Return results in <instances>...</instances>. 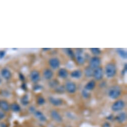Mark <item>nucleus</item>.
I'll return each mask as SVG.
<instances>
[{
    "label": "nucleus",
    "mask_w": 127,
    "mask_h": 127,
    "mask_svg": "<svg viewBox=\"0 0 127 127\" xmlns=\"http://www.w3.org/2000/svg\"><path fill=\"white\" fill-rule=\"evenodd\" d=\"M105 74L108 78H112L116 74L117 69L116 65L113 63H109L106 65L105 69Z\"/></svg>",
    "instance_id": "f257e3e1"
},
{
    "label": "nucleus",
    "mask_w": 127,
    "mask_h": 127,
    "mask_svg": "<svg viewBox=\"0 0 127 127\" xmlns=\"http://www.w3.org/2000/svg\"><path fill=\"white\" fill-rule=\"evenodd\" d=\"M121 94V90L120 87L114 86L111 88L108 93L109 97L112 99H116L120 96Z\"/></svg>",
    "instance_id": "f03ea898"
},
{
    "label": "nucleus",
    "mask_w": 127,
    "mask_h": 127,
    "mask_svg": "<svg viewBox=\"0 0 127 127\" xmlns=\"http://www.w3.org/2000/svg\"><path fill=\"white\" fill-rule=\"evenodd\" d=\"M125 107V103L123 100H118L115 102L111 107L112 111L115 112H120Z\"/></svg>",
    "instance_id": "7ed1b4c3"
},
{
    "label": "nucleus",
    "mask_w": 127,
    "mask_h": 127,
    "mask_svg": "<svg viewBox=\"0 0 127 127\" xmlns=\"http://www.w3.org/2000/svg\"><path fill=\"white\" fill-rule=\"evenodd\" d=\"M50 117L53 121L57 123H61L63 121V118L60 114L56 110H52L50 112Z\"/></svg>",
    "instance_id": "20e7f679"
},
{
    "label": "nucleus",
    "mask_w": 127,
    "mask_h": 127,
    "mask_svg": "<svg viewBox=\"0 0 127 127\" xmlns=\"http://www.w3.org/2000/svg\"><path fill=\"white\" fill-rule=\"evenodd\" d=\"M75 57L77 62L80 64H83L85 61V58L83 52L81 49H78L76 51L75 54Z\"/></svg>",
    "instance_id": "39448f33"
},
{
    "label": "nucleus",
    "mask_w": 127,
    "mask_h": 127,
    "mask_svg": "<svg viewBox=\"0 0 127 127\" xmlns=\"http://www.w3.org/2000/svg\"><path fill=\"white\" fill-rule=\"evenodd\" d=\"M100 64H101L100 58L97 56H94L92 57L90 60L89 66L91 68L94 70L95 69L100 67Z\"/></svg>",
    "instance_id": "423d86ee"
},
{
    "label": "nucleus",
    "mask_w": 127,
    "mask_h": 127,
    "mask_svg": "<svg viewBox=\"0 0 127 127\" xmlns=\"http://www.w3.org/2000/svg\"><path fill=\"white\" fill-rule=\"evenodd\" d=\"M65 88L68 93L73 94L76 92L77 87L74 82L72 81H68L65 84Z\"/></svg>",
    "instance_id": "0eeeda50"
},
{
    "label": "nucleus",
    "mask_w": 127,
    "mask_h": 127,
    "mask_svg": "<svg viewBox=\"0 0 127 127\" xmlns=\"http://www.w3.org/2000/svg\"><path fill=\"white\" fill-rule=\"evenodd\" d=\"M97 80H100L103 77V70L102 67H99L94 70L93 76Z\"/></svg>",
    "instance_id": "6e6552de"
},
{
    "label": "nucleus",
    "mask_w": 127,
    "mask_h": 127,
    "mask_svg": "<svg viewBox=\"0 0 127 127\" xmlns=\"http://www.w3.org/2000/svg\"><path fill=\"white\" fill-rule=\"evenodd\" d=\"M49 64L50 66L53 69H57L59 68L60 65L59 60L57 58H52L49 60Z\"/></svg>",
    "instance_id": "1a4fd4ad"
},
{
    "label": "nucleus",
    "mask_w": 127,
    "mask_h": 127,
    "mask_svg": "<svg viewBox=\"0 0 127 127\" xmlns=\"http://www.w3.org/2000/svg\"><path fill=\"white\" fill-rule=\"evenodd\" d=\"M30 78L31 81L37 83L40 79V74L38 71L34 70L32 71L30 73Z\"/></svg>",
    "instance_id": "9d476101"
},
{
    "label": "nucleus",
    "mask_w": 127,
    "mask_h": 127,
    "mask_svg": "<svg viewBox=\"0 0 127 127\" xmlns=\"http://www.w3.org/2000/svg\"><path fill=\"white\" fill-rule=\"evenodd\" d=\"M49 100L50 104L54 106H61L63 103V101L62 100V99L58 98L49 97Z\"/></svg>",
    "instance_id": "9b49d317"
},
{
    "label": "nucleus",
    "mask_w": 127,
    "mask_h": 127,
    "mask_svg": "<svg viewBox=\"0 0 127 127\" xmlns=\"http://www.w3.org/2000/svg\"><path fill=\"white\" fill-rule=\"evenodd\" d=\"M35 117L38 120L42 122H45L47 121V118L46 116L41 111L36 110L34 113Z\"/></svg>",
    "instance_id": "f8f14e48"
},
{
    "label": "nucleus",
    "mask_w": 127,
    "mask_h": 127,
    "mask_svg": "<svg viewBox=\"0 0 127 127\" xmlns=\"http://www.w3.org/2000/svg\"><path fill=\"white\" fill-rule=\"evenodd\" d=\"M115 120L119 123H123L127 120V115L125 112H121L116 117Z\"/></svg>",
    "instance_id": "ddd939ff"
},
{
    "label": "nucleus",
    "mask_w": 127,
    "mask_h": 127,
    "mask_svg": "<svg viewBox=\"0 0 127 127\" xmlns=\"http://www.w3.org/2000/svg\"><path fill=\"white\" fill-rule=\"evenodd\" d=\"M1 76L6 80H9L12 76V73L9 69L4 68L1 71Z\"/></svg>",
    "instance_id": "4468645a"
},
{
    "label": "nucleus",
    "mask_w": 127,
    "mask_h": 127,
    "mask_svg": "<svg viewBox=\"0 0 127 127\" xmlns=\"http://www.w3.org/2000/svg\"><path fill=\"white\" fill-rule=\"evenodd\" d=\"M0 108L4 112H8L10 109V106L7 101L5 100H2L0 101Z\"/></svg>",
    "instance_id": "2eb2a0df"
},
{
    "label": "nucleus",
    "mask_w": 127,
    "mask_h": 127,
    "mask_svg": "<svg viewBox=\"0 0 127 127\" xmlns=\"http://www.w3.org/2000/svg\"><path fill=\"white\" fill-rule=\"evenodd\" d=\"M43 75L44 77L47 80H50L53 76V73L51 70L49 69H46L43 71Z\"/></svg>",
    "instance_id": "dca6fc26"
},
{
    "label": "nucleus",
    "mask_w": 127,
    "mask_h": 127,
    "mask_svg": "<svg viewBox=\"0 0 127 127\" xmlns=\"http://www.w3.org/2000/svg\"><path fill=\"white\" fill-rule=\"evenodd\" d=\"M96 86V83L94 80H91L87 83L85 86V89L87 91L92 90Z\"/></svg>",
    "instance_id": "f3484780"
},
{
    "label": "nucleus",
    "mask_w": 127,
    "mask_h": 127,
    "mask_svg": "<svg viewBox=\"0 0 127 127\" xmlns=\"http://www.w3.org/2000/svg\"><path fill=\"white\" fill-rule=\"evenodd\" d=\"M82 75V72L80 70L77 69L73 71L71 73V76L75 79H79L81 77Z\"/></svg>",
    "instance_id": "a211bd4d"
},
{
    "label": "nucleus",
    "mask_w": 127,
    "mask_h": 127,
    "mask_svg": "<svg viewBox=\"0 0 127 127\" xmlns=\"http://www.w3.org/2000/svg\"><path fill=\"white\" fill-rule=\"evenodd\" d=\"M58 75L59 76L63 79H65L68 76V72L66 69L64 68H61L58 71Z\"/></svg>",
    "instance_id": "6ab92c4d"
},
{
    "label": "nucleus",
    "mask_w": 127,
    "mask_h": 127,
    "mask_svg": "<svg viewBox=\"0 0 127 127\" xmlns=\"http://www.w3.org/2000/svg\"><path fill=\"white\" fill-rule=\"evenodd\" d=\"M94 69L91 68L90 66L87 67L85 69V76L87 77H91L93 76L94 73Z\"/></svg>",
    "instance_id": "aec40b11"
},
{
    "label": "nucleus",
    "mask_w": 127,
    "mask_h": 127,
    "mask_svg": "<svg viewBox=\"0 0 127 127\" xmlns=\"http://www.w3.org/2000/svg\"><path fill=\"white\" fill-rule=\"evenodd\" d=\"M117 52L118 54H119L121 58H122L123 59H126L127 58V51L125 50L121 49H119L117 50Z\"/></svg>",
    "instance_id": "412c9836"
},
{
    "label": "nucleus",
    "mask_w": 127,
    "mask_h": 127,
    "mask_svg": "<svg viewBox=\"0 0 127 127\" xmlns=\"http://www.w3.org/2000/svg\"><path fill=\"white\" fill-rule=\"evenodd\" d=\"M10 109L14 112H19L21 110V107L17 103H13L10 106Z\"/></svg>",
    "instance_id": "4be33fe9"
},
{
    "label": "nucleus",
    "mask_w": 127,
    "mask_h": 127,
    "mask_svg": "<svg viewBox=\"0 0 127 127\" xmlns=\"http://www.w3.org/2000/svg\"><path fill=\"white\" fill-rule=\"evenodd\" d=\"M21 104L24 105V106H26L29 103V100H28V95H25V96H23L21 100Z\"/></svg>",
    "instance_id": "5701e85b"
},
{
    "label": "nucleus",
    "mask_w": 127,
    "mask_h": 127,
    "mask_svg": "<svg viewBox=\"0 0 127 127\" xmlns=\"http://www.w3.org/2000/svg\"><path fill=\"white\" fill-rule=\"evenodd\" d=\"M37 103L39 105H43L45 103V100L42 96H40L37 99Z\"/></svg>",
    "instance_id": "b1692460"
},
{
    "label": "nucleus",
    "mask_w": 127,
    "mask_h": 127,
    "mask_svg": "<svg viewBox=\"0 0 127 127\" xmlns=\"http://www.w3.org/2000/svg\"><path fill=\"white\" fill-rule=\"evenodd\" d=\"M90 50L91 52L95 55H99L101 53V50L98 48H91L90 49Z\"/></svg>",
    "instance_id": "393cba45"
},
{
    "label": "nucleus",
    "mask_w": 127,
    "mask_h": 127,
    "mask_svg": "<svg viewBox=\"0 0 127 127\" xmlns=\"http://www.w3.org/2000/svg\"><path fill=\"white\" fill-rule=\"evenodd\" d=\"M82 95L84 98L88 99L90 97V93L88 91L84 89L82 91Z\"/></svg>",
    "instance_id": "a878e982"
},
{
    "label": "nucleus",
    "mask_w": 127,
    "mask_h": 127,
    "mask_svg": "<svg viewBox=\"0 0 127 127\" xmlns=\"http://www.w3.org/2000/svg\"><path fill=\"white\" fill-rule=\"evenodd\" d=\"M67 54L71 58H74L75 57V54L73 51L70 49H67L66 50Z\"/></svg>",
    "instance_id": "bb28decb"
},
{
    "label": "nucleus",
    "mask_w": 127,
    "mask_h": 127,
    "mask_svg": "<svg viewBox=\"0 0 127 127\" xmlns=\"http://www.w3.org/2000/svg\"><path fill=\"white\" fill-rule=\"evenodd\" d=\"M55 90H56V92H57V93H63L64 92V90H65V89L64 87H63L62 86H59V87H57L56 88V89H55Z\"/></svg>",
    "instance_id": "cd10ccee"
},
{
    "label": "nucleus",
    "mask_w": 127,
    "mask_h": 127,
    "mask_svg": "<svg viewBox=\"0 0 127 127\" xmlns=\"http://www.w3.org/2000/svg\"><path fill=\"white\" fill-rule=\"evenodd\" d=\"M58 83L56 81H52L50 83V86L52 88H56L58 86Z\"/></svg>",
    "instance_id": "c85d7f7f"
},
{
    "label": "nucleus",
    "mask_w": 127,
    "mask_h": 127,
    "mask_svg": "<svg viewBox=\"0 0 127 127\" xmlns=\"http://www.w3.org/2000/svg\"><path fill=\"white\" fill-rule=\"evenodd\" d=\"M102 127H111V126L109 122H105L102 124Z\"/></svg>",
    "instance_id": "c756f323"
},
{
    "label": "nucleus",
    "mask_w": 127,
    "mask_h": 127,
    "mask_svg": "<svg viewBox=\"0 0 127 127\" xmlns=\"http://www.w3.org/2000/svg\"><path fill=\"white\" fill-rule=\"evenodd\" d=\"M42 89V86L41 85H36L35 87H34V90L35 91L36 90H41Z\"/></svg>",
    "instance_id": "7c9ffc66"
},
{
    "label": "nucleus",
    "mask_w": 127,
    "mask_h": 127,
    "mask_svg": "<svg viewBox=\"0 0 127 127\" xmlns=\"http://www.w3.org/2000/svg\"><path fill=\"white\" fill-rule=\"evenodd\" d=\"M29 110L31 112H32L33 113H34L35 111H36L35 108L34 106H31L29 108Z\"/></svg>",
    "instance_id": "2f4dec72"
},
{
    "label": "nucleus",
    "mask_w": 127,
    "mask_h": 127,
    "mask_svg": "<svg viewBox=\"0 0 127 127\" xmlns=\"http://www.w3.org/2000/svg\"><path fill=\"white\" fill-rule=\"evenodd\" d=\"M5 116V114L4 113V112H0V120L2 119L3 118H4Z\"/></svg>",
    "instance_id": "473e14b6"
},
{
    "label": "nucleus",
    "mask_w": 127,
    "mask_h": 127,
    "mask_svg": "<svg viewBox=\"0 0 127 127\" xmlns=\"http://www.w3.org/2000/svg\"><path fill=\"white\" fill-rule=\"evenodd\" d=\"M5 52L2 51H0V58H2L5 56Z\"/></svg>",
    "instance_id": "72a5a7b5"
},
{
    "label": "nucleus",
    "mask_w": 127,
    "mask_h": 127,
    "mask_svg": "<svg viewBox=\"0 0 127 127\" xmlns=\"http://www.w3.org/2000/svg\"><path fill=\"white\" fill-rule=\"evenodd\" d=\"M126 72H127V64H125V66H124V69H123V71H122L123 74L124 75Z\"/></svg>",
    "instance_id": "f704fd0d"
},
{
    "label": "nucleus",
    "mask_w": 127,
    "mask_h": 127,
    "mask_svg": "<svg viewBox=\"0 0 127 127\" xmlns=\"http://www.w3.org/2000/svg\"><path fill=\"white\" fill-rule=\"evenodd\" d=\"M20 78L21 80L22 81H23V80H25V77H24V76H23L22 74H20Z\"/></svg>",
    "instance_id": "c9c22d12"
},
{
    "label": "nucleus",
    "mask_w": 127,
    "mask_h": 127,
    "mask_svg": "<svg viewBox=\"0 0 127 127\" xmlns=\"http://www.w3.org/2000/svg\"><path fill=\"white\" fill-rule=\"evenodd\" d=\"M0 127H7V126L5 123H2L0 124Z\"/></svg>",
    "instance_id": "e433bc0d"
},
{
    "label": "nucleus",
    "mask_w": 127,
    "mask_h": 127,
    "mask_svg": "<svg viewBox=\"0 0 127 127\" xmlns=\"http://www.w3.org/2000/svg\"><path fill=\"white\" fill-rule=\"evenodd\" d=\"M50 49H46V48H44V49H43V50H45V51H48Z\"/></svg>",
    "instance_id": "4c0bfd02"
},
{
    "label": "nucleus",
    "mask_w": 127,
    "mask_h": 127,
    "mask_svg": "<svg viewBox=\"0 0 127 127\" xmlns=\"http://www.w3.org/2000/svg\"><path fill=\"white\" fill-rule=\"evenodd\" d=\"M2 79L1 78V76H0V84H1L2 83Z\"/></svg>",
    "instance_id": "58836bf2"
},
{
    "label": "nucleus",
    "mask_w": 127,
    "mask_h": 127,
    "mask_svg": "<svg viewBox=\"0 0 127 127\" xmlns=\"http://www.w3.org/2000/svg\"><path fill=\"white\" fill-rule=\"evenodd\" d=\"M65 127H70V126H65Z\"/></svg>",
    "instance_id": "ea45409f"
}]
</instances>
